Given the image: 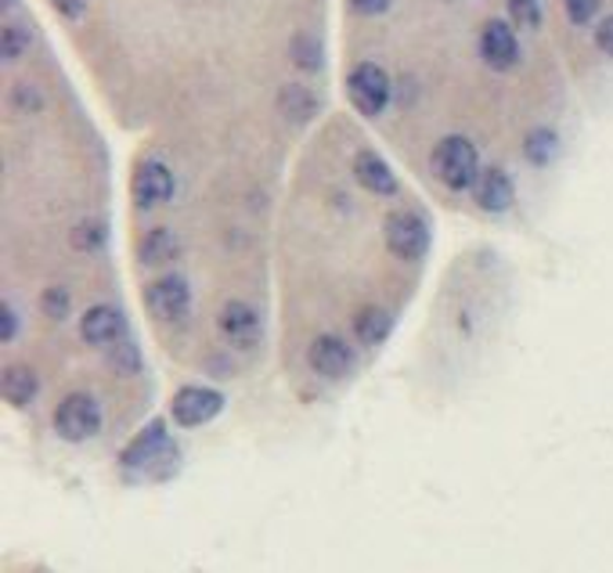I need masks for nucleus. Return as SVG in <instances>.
Masks as SVG:
<instances>
[{
	"label": "nucleus",
	"instance_id": "nucleus-1",
	"mask_svg": "<svg viewBox=\"0 0 613 573\" xmlns=\"http://www.w3.org/2000/svg\"><path fill=\"white\" fill-rule=\"evenodd\" d=\"M433 173L444 188L452 192H473L480 181V151L462 134H447L444 142L433 148Z\"/></svg>",
	"mask_w": 613,
	"mask_h": 573
},
{
	"label": "nucleus",
	"instance_id": "nucleus-2",
	"mask_svg": "<svg viewBox=\"0 0 613 573\" xmlns=\"http://www.w3.org/2000/svg\"><path fill=\"white\" fill-rule=\"evenodd\" d=\"M101 404L91 393H69L62 404L55 407V432L69 443H84L101 432Z\"/></svg>",
	"mask_w": 613,
	"mask_h": 573
},
{
	"label": "nucleus",
	"instance_id": "nucleus-3",
	"mask_svg": "<svg viewBox=\"0 0 613 573\" xmlns=\"http://www.w3.org/2000/svg\"><path fill=\"white\" fill-rule=\"evenodd\" d=\"M347 95L361 115H383L386 105H390V76H386L383 65L358 62L347 76Z\"/></svg>",
	"mask_w": 613,
	"mask_h": 573
},
{
	"label": "nucleus",
	"instance_id": "nucleus-4",
	"mask_svg": "<svg viewBox=\"0 0 613 573\" xmlns=\"http://www.w3.org/2000/svg\"><path fill=\"white\" fill-rule=\"evenodd\" d=\"M386 245L400 260H422L430 249V224L411 209H397L386 217Z\"/></svg>",
	"mask_w": 613,
	"mask_h": 573
},
{
	"label": "nucleus",
	"instance_id": "nucleus-5",
	"mask_svg": "<svg viewBox=\"0 0 613 573\" xmlns=\"http://www.w3.org/2000/svg\"><path fill=\"white\" fill-rule=\"evenodd\" d=\"M217 329L235 350H253V346H261V339H264L261 314H256L253 303H245V300L224 303L220 314H217Z\"/></svg>",
	"mask_w": 613,
	"mask_h": 573
},
{
	"label": "nucleus",
	"instance_id": "nucleus-6",
	"mask_svg": "<svg viewBox=\"0 0 613 573\" xmlns=\"http://www.w3.org/2000/svg\"><path fill=\"white\" fill-rule=\"evenodd\" d=\"M145 300L159 321H184L192 310V285L184 275H163L145 289Z\"/></svg>",
	"mask_w": 613,
	"mask_h": 573
},
{
	"label": "nucleus",
	"instance_id": "nucleus-7",
	"mask_svg": "<svg viewBox=\"0 0 613 573\" xmlns=\"http://www.w3.org/2000/svg\"><path fill=\"white\" fill-rule=\"evenodd\" d=\"M480 58L488 62L494 73H509L520 65V40L516 29L505 19H488L480 29Z\"/></svg>",
	"mask_w": 613,
	"mask_h": 573
},
{
	"label": "nucleus",
	"instance_id": "nucleus-8",
	"mask_svg": "<svg viewBox=\"0 0 613 573\" xmlns=\"http://www.w3.org/2000/svg\"><path fill=\"white\" fill-rule=\"evenodd\" d=\"M170 412L177 418V426L184 429L206 426L209 418H217L224 412V393L209 390V386H184V390H177Z\"/></svg>",
	"mask_w": 613,
	"mask_h": 573
},
{
	"label": "nucleus",
	"instance_id": "nucleus-9",
	"mask_svg": "<svg viewBox=\"0 0 613 573\" xmlns=\"http://www.w3.org/2000/svg\"><path fill=\"white\" fill-rule=\"evenodd\" d=\"M173 173L167 162L159 159H145L141 167L134 170V181H131V195H134V206L137 209H156L163 203H170L173 198Z\"/></svg>",
	"mask_w": 613,
	"mask_h": 573
},
{
	"label": "nucleus",
	"instance_id": "nucleus-10",
	"mask_svg": "<svg viewBox=\"0 0 613 573\" xmlns=\"http://www.w3.org/2000/svg\"><path fill=\"white\" fill-rule=\"evenodd\" d=\"M306 365H311L322 379H344L353 368V350L347 339L325 332V336L311 339V346H306Z\"/></svg>",
	"mask_w": 613,
	"mask_h": 573
},
{
	"label": "nucleus",
	"instance_id": "nucleus-11",
	"mask_svg": "<svg viewBox=\"0 0 613 573\" xmlns=\"http://www.w3.org/2000/svg\"><path fill=\"white\" fill-rule=\"evenodd\" d=\"M80 336H84V343L91 346H116V343H123L127 321L109 303H98V307H91L84 314V321H80Z\"/></svg>",
	"mask_w": 613,
	"mask_h": 573
},
{
	"label": "nucleus",
	"instance_id": "nucleus-12",
	"mask_svg": "<svg viewBox=\"0 0 613 573\" xmlns=\"http://www.w3.org/2000/svg\"><path fill=\"white\" fill-rule=\"evenodd\" d=\"M353 178H358L361 188L372 195H397V178H394L390 162L372 148H364L353 156Z\"/></svg>",
	"mask_w": 613,
	"mask_h": 573
},
{
	"label": "nucleus",
	"instance_id": "nucleus-13",
	"mask_svg": "<svg viewBox=\"0 0 613 573\" xmlns=\"http://www.w3.org/2000/svg\"><path fill=\"white\" fill-rule=\"evenodd\" d=\"M159 459H173V448H170V437H167V429H163L159 423L152 426V429H145L141 432V437L131 443V448H127V454H123V465L127 470H152V465H156Z\"/></svg>",
	"mask_w": 613,
	"mask_h": 573
},
{
	"label": "nucleus",
	"instance_id": "nucleus-14",
	"mask_svg": "<svg viewBox=\"0 0 613 573\" xmlns=\"http://www.w3.org/2000/svg\"><path fill=\"white\" fill-rule=\"evenodd\" d=\"M473 195H477V206L483 209V214H505V209L513 206L516 188H513L509 173H505L502 167H491V170L480 173Z\"/></svg>",
	"mask_w": 613,
	"mask_h": 573
},
{
	"label": "nucleus",
	"instance_id": "nucleus-15",
	"mask_svg": "<svg viewBox=\"0 0 613 573\" xmlns=\"http://www.w3.org/2000/svg\"><path fill=\"white\" fill-rule=\"evenodd\" d=\"M37 393H40V382H37V371H33L29 365L4 368V397H8V404L26 407V404L37 401Z\"/></svg>",
	"mask_w": 613,
	"mask_h": 573
},
{
	"label": "nucleus",
	"instance_id": "nucleus-16",
	"mask_svg": "<svg viewBox=\"0 0 613 573\" xmlns=\"http://www.w3.org/2000/svg\"><path fill=\"white\" fill-rule=\"evenodd\" d=\"M177 249H181V242H177V235L170 228H152L145 239H141V264H148V267H159V264H167L177 256Z\"/></svg>",
	"mask_w": 613,
	"mask_h": 573
},
{
	"label": "nucleus",
	"instance_id": "nucleus-17",
	"mask_svg": "<svg viewBox=\"0 0 613 573\" xmlns=\"http://www.w3.org/2000/svg\"><path fill=\"white\" fill-rule=\"evenodd\" d=\"M390 329H394V314L383 307H364L358 310V318H353V332L369 346H380L383 339L390 336Z\"/></svg>",
	"mask_w": 613,
	"mask_h": 573
},
{
	"label": "nucleus",
	"instance_id": "nucleus-18",
	"mask_svg": "<svg viewBox=\"0 0 613 573\" xmlns=\"http://www.w3.org/2000/svg\"><path fill=\"white\" fill-rule=\"evenodd\" d=\"M278 105H281V112H286L292 123H306V120H311V115L317 112L314 95H311V90H306V87H300V84L281 87Z\"/></svg>",
	"mask_w": 613,
	"mask_h": 573
},
{
	"label": "nucleus",
	"instance_id": "nucleus-19",
	"mask_svg": "<svg viewBox=\"0 0 613 573\" xmlns=\"http://www.w3.org/2000/svg\"><path fill=\"white\" fill-rule=\"evenodd\" d=\"M524 156L534 162V167H545V162H552V156H556V134H552L549 126L530 131L524 142Z\"/></svg>",
	"mask_w": 613,
	"mask_h": 573
},
{
	"label": "nucleus",
	"instance_id": "nucleus-20",
	"mask_svg": "<svg viewBox=\"0 0 613 573\" xmlns=\"http://www.w3.org/2000/svg\"><path fill=\"white\" fill-rule=\"evenodd\" d=\"M292 62H297L303 73H317L322 69V44H317L314 37H306V33H300V37H292Z\"/></svg>",
	"mask_w": 613,
	"mask_h": 573
},
{
	"label": "nucleus",
	"instance_id": "nucleus-21",
	"mask_svg": "<svg viewBox=\"0 0 613 573\" xmlns=\"http://www.w3.org/2000/svg\"><path fill=\"white\" fill-rule=\"evenodd\" d=\"M509 8V19L524 29H538L541 26V0H505Z\"/></svg>",
	"mask_w": 613,
	"mask_h": 573
},
{
	"label": "nucleus",
	"instance_id": "nucleus-22",
	"mask_svg": "<svg viewBox=\"0 0 613 573\" xmlns=\"http://www.w3.org/2000/svg\"><path fill=\"white\" fill-rule=\"evenodd\" d=\"M73 245L80 253H94L105 245V224L101 220H84V224H76L73 231Z\"/></svg>",
	"mask_w": 613,
	"mask_h": 573
},
{
	"label": "nucleus",
	"instance_id": "nucleus-23",
	"mask_svg": "<svg viewBox=\"0 0 613 573\" xmlns=\"http://www.w3.org/2000/svg\"><path fill=\"white\" fill-rule=\"evenodd\" d=\"M40 310L47 314L51 321H65L69 318V292L62 285H51L40 292Z\"/></svg>",
	"mask_w": 613,
	"mask_h": 573
},
{
	"label": "nucleus",
	"instance_id": "nucleus-24",
	"mask_svg": "<svg viewBox=\"0 0 613 573\" xmlns=\"http://www.w3.org/2000/svg\"><path fill=\"white\" fill-rule=\"evenodd\" d=\"M29 48V33L22 29V26H4V40H0V51H4V62H15V58H22Z\"/></svg>",
	"mask_w": 613,
	"mask_h": 573
},
{
	"label": "nucleus",
	"instance_id": "nucleus-25",
	"mask_svg": "<svg viewBox=\"0 0 613 573\" xmlns=\"http://www.w3.org/2000/svg\"><path fill=\"white\" fill-rule=\"evenodd\" d=\"M599 8H603V0H563V11H567L574 26H592Z\"/></svg>",
	"mask_w": 613,
	"mask_h": 573
},
{
	"label": "nucleus",
	"instance_id": "nucleus-26",
	"mask_svg": "<svg viewBox=\"0 0 613 573\" xmlns=\"http://www.w3.org/2000/svg\"><path fill=\"white\" fill-rule=\"evenodd\" d=\"M353 15L361 19H375V15H386L390 11V0H347Z\"/></svg>",
	"mask_w": 613,
	"mask_h": 573
},
{
	"label": "nucleus",
	"instance_id": "nucleus-27",
	"mask_svg": "<svg viewBox=\"0 0 613 573\" xmlns=\"http://www.w3.org/2000/svg\"><path fill=\"white\" fill-rule=\"evenodd\" d=\"M596 48L613 58V11L599 19V26H596Z\"/></svg>",
	"mask_w": 613,
	"mask_h": 573
},
{
	"label": "nucleus",
	"instance_id": "nucleus-28",
	"mask_svg": "<svg viewBox=\"0 0 613 573\" xmlns=\"http://www.w3.org/2000/svg\"><path fill=\"white\" fill-rule=\"evenodd\" d=\"M0 336H4V339H15L19 336V314H15V307H11V303H4V307H0Z\"/></svg>",
	"mask_w": 613,
	"mask_h": 573
},
{
	"label": "nucleus",
	"instance_id": "nucleus-29",
	"mask_svg": "<svg viewBox=\"0 0 613 573\" xmlns=\"http://www.w3.org/2000/svg\"><path fill=\"white\" fill-rule=\"evenodd\" d=\"M11 98H15V105H19V109H26V112H33V109H40V95H37V90H29V84H19L15 87V95H11Z\"/></svg>",
	"mask_w": 613,
	"mask_h": 573
},
{
	"label": "nucleus",
	"instance_id": "nucleus-30",
	"mask_svg": "<svg viewBox=\"0 0 613 573\" xmlns=\"http://www.w3.org/2000/svg\"><path fill=\"white\" fill-rule=\"evenodd\" d=\"M91 0H51V8L58 11V15H65V19H80L87 11Z\"/></svg>",
	"mask_w": 613,
	"mask_h": 573
}]
</instances>
